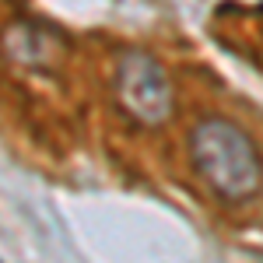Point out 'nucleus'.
<instances>
[{
	"mask_svg": "<svg viewBox=\"0 0 263 263\" xmlns=\"http://www.w3.org/2000/svg\"><path fill=\"white\" fill-rule=\"evenodd\" d=\"M190 162L221 200H249L263 186V158L242 126L203 116L190 130Z\"/></svg>",
	"mask_w": 263,
	"mask_h": 263,
	"instance_id": "obj_1",
	"label": "nucleus"
},
{
	"mask_svg": "<svg viewBox=\"0 0 263 263\" xmlns=\"http://www.w3.org/2000/svg\"><path fill=\"white\" fill-rule=\"evenodd\" d=\"M112 88H116L120 109L137 126H162V123H168L172 105H176V91H172V81H168L165 67L151 53H144V49L120 53Z\"/></svg>",
	"mask_w": 263,
	"mask_h": 263,
	"instance_id": "obj_2",
	"label": "nucleus"
},
{
	"mask_svg": "<svg viewBox=\"0 0 263 263\" xmlns=\"http://www.w3.org/2000/svg\"><path fill=\"white\" fill-rule=\"evenodd\" d=\"M4 42H7V53L14 60L25 67H35V70H49L63 57V39L49 28H39V25H11Z\"/></svg>",
	"mask_w": 263,
	"mask_h": 263,
	"instance_id": "obj_3",
	"label": "nucleus"
}]
</instances>
